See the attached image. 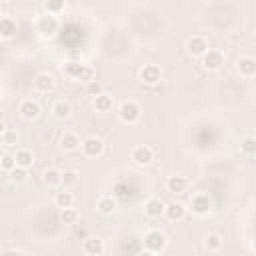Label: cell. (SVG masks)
Returning <instances> with one entry per match:
<instances>
[{
    "mask_svg": "<svg viewBox=\"0 0 256 256\" xmlns=\"http://www.w3.org/2000/svg\"><path fill=\"white\" fill-rule=\"evenodd\" d=\"M34 28H36V32H38L42 38H52V36H56L58 28H60V22H58V18H56L54 14H48V12H46V14L38 16Z\"/></svg>",
    "mask_w": 256,
    "mask_h": 256,
    "instance_id": "cell-1",
    "label": "cell"
},
{
    "mask_svg": "<svg viewBox=\"0 0 256 256\" xmlns=\"http://www.w3.org/2000/svg\"><path fill=\"white\" fill-rule=\"evenodd\" d=\"M64 74L72 80L88 82L94 78V68L88 64H82V62H68V64H64Z\"/></svg>",
    "mask_w": 256,
    "mask_h": 256,
    "instance_id": "cell-2",
    "label": "cell"
},
{
    "mask_svg": "<svg viewBox=\"0 0 256 256\" xmlns=\"http://www.w3.org/2000/svg\"><path fill=\"white\" fill-rule=\"evenodd\" d=\"M142 242H144L146 252H150V254H158V252H162L166 248V236L160 230H148L144 234V240Z\"/></svg>",
    "mask_w": 256,
    "mask_h": 256,
    "instance_id": "cell-3",
    "label": "cell"
},
{
    "mask_svg": "<svg viewBox=\"0 0 256 256\" xmlns=\"http://www.w3.org/2000/svg\"><path fill=\"white\" fill-rule=\"evenodd\" d=\"M140 114H142V108L134 100H124L120 104V108H118V118L122 122H126V124H134L140 118Z\"/></svg>",
    "mask_w": 256,
    "mask_h": 256,
    "instance_id": "cell-4",
    "label": "cell"
},
{
    "mask_svg": "<svg viewBox=\"0 0 256 256\" xmlns=\"http://www.w3.org/2000/svg\"><path fill=\"white\" fill-rule=\"evenodd\" d=\"M190 210H192L196 216H206V214H210V210H212V200H210V196L204 194V192L194 194L192 200H190Z\"/></svg>",
    "mask_w": 256,
    "mask_h": 256,
    "instance_id": "cell-5",
    "label": "cell"
},
{
    "mask_svg": "<svg viewBox=\"0 0 256 256\" xmlns=\"http://www.w3.org/2000/svg\"><path fill=\"white\" fill-rule=\"evenodd\" d=\"M80 148H82L84 156L96 158V156H100V154L104 152V142H102L98 136H88V138H84V140L80 142Z\"/></svg>",
    "mask_w": 256,
    "mask_h": 256,
    "instance_id": "cell-6",
    "label": "cell"
},
{
    "mask_svg": "<svg viewBox=\"0 0 256 256\" xmlns=\"http://www.w3.org/2000/svg\"><path fill=\"white\" fill-rule=\"evenodd\" d=\"M200 64L204 70H218L224 64V54L218 50H206L200 56Z\"/></svg>",
    "mask_w": 256,
    "mask_h": 256,
    "instance_id": "cell-7",
    "label": "cell"
},
{
    "mask_svg": "<svg viewBox=\"0 0 256 256\" xmlns=\"http://www.w3.org/2000/svg\"><path fill=\"white\" fill-rule=\"evenodd\" d=\"M130 158H132V162L138 164V166H148V164L154 160V152H152L150 146L140 144V146H134V148H132Z\"/></svg>",
    "mask_w": 256,
    "mask_h": 256,
    "instance_id": "cell-8",
    "label": "cell"
},
{
    "mask_svg": "<svg viewBox=\"0 0 256 256\" xmlns=\"http://www.w3.org/2000/svg\"><path fill=\"white\" fill-rule=\"evenodd\" d=\"M160 78H162L160 66H156V64H146V66H142V70H140V80H142L144 84L154 86V84L160 82Z\"/></svg>",
    "mask_w": 256,
    "mask_h": 256,
    "instance_id": "cell-9",
    "label": "cell"
},
{
    "mask_svg": "<svg viewBox=\"0 0 256 256\" xmlns=\"http://www.w3.org/2000/svg\"><path fill=\"white\" fill-rule=\"evenodd\" d=\"M18 112H20V116L24 120H36L40 116V104L36 100H32V98H26V100L20 102Z\"/></svg>",
    "mask_w": 256,
    "mask_h": 256,
    "instance_id": "cell-10",
    "label": "cell"
},
{
    "mask_svg": "<svg viewBox=\"0 0 256 256\" xmlns=\"http://www.w3.org/2000/svg\"><path fill=\"white\" fill-rule=\"evenodd\" d=\"M54 86H56V80H54V76L48 74V72H40V74L34 78V90H36V92L48 94L50 90H54Z\"/></svg>",
    "mask_w": 256,
    "mask_h": 256,
    "instance_id": "cell-11",
    "label": "cell"
},
{
    "mask_svg": "<svg viewBox=\"0 0 256 256\" xmlns=\"http://www.w3.org/2000/svg\"><path fill=\"white\" fill-rule=\"evenodd\" d=\"M166 190H168L170 194H184V192L188 190V178H186V176H178V174L168 176V180H166Z\"/></svg>",
    "mask_w": 256,
    "mask_h": 256,
    "instance_id": "cell-12",
    "label": "cell"
},
{
    "mask_svg": "<svg viewBox=\"0 0 256 256\" xmlns=\"http://www.w3.org/2000/svg\"><path fill=\"white\" fill-rule=\"evenodd\" d=\"M164 216L172 222H180L186 218V206L182 202H170L164 206Z\"/></svg>",
    "mask_w": 256,
    "mask_h": 256,
    "instance_id": "cell-13",
    "label": "cell"
},
{
    "mask_svg": "<svg viewBox=\"0 0 256 256\" xmlns=\"http://www.w3.org/2000/svg\"><path fill=\"white\" fill-rule=\"evenodd\" d=\"M164 202L160 200V198H148L146 202H144V214L148 216V218H160L162 214H164Z\"/></svg>",
    "mask_w": 256,
    "mask_h": 256,
    "instance_id": "cell-14",
    "label": "cell"
},
{
    "mask_svg": "<svg viewBox=\"0 0 256 256\" xmlns=\"http://www.w3.org/2000/svg\"><path fill=\"white\" fill-rule=\"evenodd\" d=\"M186 50L192 54V56H202L206 50H208V42L202 38V36H192L186 40Z\"/></svg>",
    "mask_w": 256,
    "mask_h": 256,
    "instance_id": "cell-15",
    "label": "cell"
},
{
    "mask_svg": "<svg viewBox=\"0 0 256 256\" xmlns=\"http://www.w3.org/2000/svg\"><path fill=\"white\" fill-rule=\"evenodd\" d=\"M60 148L66 150V152L78 150V148H80V138H78V134H74V132H64V134L60 136Z\"/></svg>",
    "mask_w": 256,
    "mask_h": 256,
    "instance_id": "cell-16",
    "label": "cell"
},
{
    "mask_svg": "<svg viewBox=\"0 0 256 256\" xmlns=\"http://www.w3.org/2000/svg\"><path fill=\"white\" fill-rule=\"evenodd\" d=\"M238 72L240 76H246V78H252L256 74V60L250 58V56H244L238 60Z\"/></svg>",
    "mask_w": 256,
    "mask_h": 256,
    "instance_id": "cell-17",
    "label": "cell"
},
{
    "mask_svg": "<svg viewBox=\"0 0 256 256\" xmlns=\"http://www.w3.org/2000/svg\"><path fill=\"white\" fill-rule=\"evenodd\" d=\"M82 250H84L86 254H90V256H100V254L104 252V242H102L100 238H86Z\"/></svg>",
    "mask_w": 256,
    "mask_h": 256,
    "instance_id": "cell-18",
    "label": "cell"
},
{
    "mask_svg": "<svg viewBox=\"0 0 256 256\" xmlns=\"http://www.w3.org/2000/svg\"><path fill=\"white\" fill-rule=\"evenodd\" d=\"M16 32V20L10 16H0V38H12Z\"/></svg>",
    "mask_w": 256,
    "mask_h": 256,
    "instance_id": "cell-19",
    "label": "cell"
},
{
    "mask_svg": "<svg viewBox=\"0 0 256 256\" xmlns=\"http://www.w3.org/2000/svg\"><path fill=\"white\" fill-rule=\"evenodd\" d=\"M42 180L48 186H58V184H62V170H58V168H46L42 172Z\"/></svg>",
    "mask_w": 256,
    "mask_h": 256,
    "instance_id": "cell-20",
    "label": "cell"
},
{
    "mask_svg": "<svg viewBox=\"0 0 256 256\" xmlns=\"http://www.w3.org/2000/svg\"><path fill=\"white\" fill-rule=\"evenodd\" d=\"M112 104H114V100H112V96H108V94H98V96H94V108H96V112H108V110H112Z\"/></svg>",
    "mask_w": 256,
    "mask_h": 256,
    "instance_id": "cell-21",
    "label": "cell"
},
{
    "mask_svg": "<svg viewBox=\"0 0 256 256\" xmlns=\"http://www.w3.org/2000/svg\"><path fill=\"white\" fill-rule=\"evenodd\" d=\"M96 208L102 212V214H112L116 210V200L112 196H100L98 202H96Z\"/></svg>",
    "mask_w": 256,
    "mask_h": 256,
    "instance_id": "cell-22",
    "label": "cell"
},
{
    "mask_svg": "<svg viewBox=\"0 0 256 256\" xmlns=\"http://www.w3.org/2000/svg\"><path fill=\"white\" fill-rule=\"evenodd\" d=\"M78 218H80V214H78L76 208H72V206H68V208H60V220H62V224L72 226V224L78 222Z\"/></svg>",
    "mask_w": 256,
    "mask_h": 256,
    "instance_id": "cell-23",
    "label": "cell"
},
{
    "mask_svg": "<svg viewBox=\"0 0 256 256\" xmlns=\"http://www.w3.org/2000/svg\"><path fill=\"white\" fill-rule=\"evenodd\" d=\"M14 158H16V166H22V168H30L34 164V154L30 150H18Z\"/></svg>",
    "mask_w": 256,
    "mask_h": 256,
    "instance_id": "cell-24",
    "label": "cell"
},
{
    "mask_svg": "<svg viewBox=\"0 0 256 256\" xmlns=\"http://www.w3.org/2000/svg\"><path fill=\"white\" fill-rule=\"evenodd\" d=\"M52 114L56 116V118H68L70 114H72V108H70V104L68 102H64V100H58V102H54V106H52Z\"/></svg>",
    "mask_w": 256,
    "mask_h": 256,
    "instance_id": "cell-25",
    "label": "cell"
},
{
    "mask_svg": "<svg viewBox=\"0 0 256 256\" xmlns=\"http://www.w3.org/2000/svg\"><path fill=\"white\" fill-rule=\"evenodd\" d=\"M54 204H56L58 208H68V206H72V204H74V196H72V192H66V190L56 192V196H54Z\"/></svg>",
    "mask_w": 256,
    "mask_h": 256,
    "instance_id": "cell-26",
    "label": "cell"
},
{
    "mask_svg": "<svg viewBox=\"0 0 256 256\" xmlns=\"http://www.w3.org/2000/svg\"><path fill=\"white\" fill-rule=\"evenodd\" d=\"M204 248L208 250V252H218L220 248H222V236L220 234H208L206 236V240H204Z\"/></svg>",
    "mask_w": 256,
    "mask_h": 256,
    "instance_id": "cell-27",
    "label": "cell"
},
{
    "mask_svg": "<svg viewBox=\"0 0 256 256\" xmlns=\"http://www.w3.org/2000/svg\"><path fill=\"white\" fill-rule=\"evenodd\" d=\"M44 8L48 14H60L66 8V0H44Z\"/></svg>",
    "mask_w": 256,
    "mask_h": 256,
    "instance_id": "cell-28",
    "label": "cell"
},
{
    "mask_svg": "<svg viewBox=\"0 0 256 256\" xmlns=\"http://www.w3.org/2000/svg\"><path fill=\"white\" fill-rule=\"evenodd\" d=\"M8 178L12 182H24L28 178V168H22V166H14L12 170H8Z\"/></svg>",
    "mask_w": 256,
    "mask_h": 256,
    "instance_id": "cell-29",
    "label": "cell"
},
{
    "mask_svg": "<svg viewBox=\"0 0 256 256\" xmlns=\"http://www.w3.org/2000/svg\"><path fill=\"white\" fill-rule=\"evenodd\" d=\"M86 92H88L90 96H98V94H102V92H104V84H102V82H98L96 78H92V80H88V82H86Z\"/></svg>",
    "mask_w": 256,
    "mask_h": 256,
    "instance_id": "cell-30",
    "label": "cell"
},
{
    "mask_svg": "<svg viewBox=\"0 0 256 256\" xmlns=\"http://www.w3.org/2000/svg\"><path fill=\"white\" fill-rule=\"evenodd\" d=\"M0 140H2V144L4 146H16L18 144V132L16 130H4V134L0 136Z\"/></svg>",
    "mask_w": 256,
    "mask_h": 256,
    "instance_id": "cell-31",
    "label": "cell"
},
{
    "mask_svg": "<svg viewBox=\"0 0 256 256\" xmlns=\"http://www.w3.org/2000/svg\"><path fill=\"white\" fill-rule=\"evenodd\" d=\"M240 148H242V152H244L246 156H254V152H256V140H254V136H246V138L242 140Z\"/></svg>",
    "mask_w": 256,
    "mask_h": 256,
    "instance_id": "cell-32",
    "label": "cell"
},
{
    "mask_svg": "<svg viewBox=\"0 0 256 256\" xmlns=\"http://www.w3.org/2000/svg\"><path fill=\"white\" fill-rule=\"evenodd\" d=\"M76 182H78V172H76V170L68 168V170L62 172V184H64V186H72V184H76Z\"/></svg>",
    "mask_w": 256,
    "mask_h": 256,
    "instance_id": "cell-33",
    "label": "cell"
},
{
    "mask_svg": "<svg viewBox=\"0 0 256 256\" xmlns=\"http://www.w3.org/2000/svg\"><path fill=\"white\" fill-rule=\"evenodd\" d=\"M0 164H2V170H6V172L12 170V168L16 166V158H14V154H6V152H4V154L0 156Z\"/></svg>",
    "mask_w": 256,
    "mask_h": 256,
    "instance_id": "cell-34",
    "label": "cell"
},
{
    "mask_svg": "<svg viewBox=\"0 0 256 256\" xmlns=\"http://www.w3.org/2000/svg\"><path fill=\"white\" fill-rule=\"evenodd\" d=\"M6 252H8V254H14V252H16V254H26V250H22V248H8Z\"/></svg>",
    "mask_w": 256,
    "mask_h": 256,
    "instance_id": "cell-35",
    "label": "cell"
},
{
    "mask_svg": "<svg viewBox=\"0 0 256 256\" xmlns=\"http://www.w3.org/2000/svg\"><path fill=\"white\" fill-rule=\"evenodd\" d=\"M4 130H6V124H4V122H2V120H0V136H2V134H4Z\"/></svg>",
    "mask_w": 256,
    "mask_h": 256,
    "instance_id": "cell-36",
    "label": "cell"
},
{
    "mask_svg": "<svg viewBox=\"0 0 256 256\" xmlns=\"http://www.w3.org/2000/svg\"><path fill=\"white\" fill-rule=\"evenodd\" d=\"M2 146H4V144H0V156L4 154V148H2Z\"/></svg>",
    "mask_w": 256,
    "mask_h": 256,
    "instance_id": "cell-37",
    "label": "cell"
},
{
    "mask_svg": "<svg viewBox=\"0 0 256 256\" xmlns=\"http://www.w3.org/2000/svg\"><path fill=\"white\" fill-rule=\"evenodd\" d=\"M0 2H10V0H0Z\"/></svg>",
    "mask_w": 256,
    "mask_h": 256,
    "instance_id": "cell-38",
    "label": "cell"
},
{
    "mask_svg": "<svg viewBox=\"0 0 256 256\" xmlns=\"http://www.w3.org/2000/svg\"><path fill=\"white\" fill-rule=\"evenodd\" d=\"M0 98H2V90H0Z\"/></svg>",
    "mask_w": 256,
    "mask_h": 256,
    "instance_id": "cell-39",
    "label": "cell"
},
{
    "mask_svg": "<svg viewBox=\"0 0 256 256\" xmlns=\"http://www.w3.org/2000/svg\"><path fill=\"white\" fill-rule=\"evenodd\" d=\"M0 170H2V164H0Z\"/></svg>",
    "mask_w": 256,
    "mask_h": 256,
    "instance_id": "cell-40",
    "label": "cell"
},
{
    "mask_svg": "<svg viewBox=\"0 0 256 256\" xmlns=\"http://www.w3.org/2000/svg\"><path fill=\"white\" fill-rule=\"evenodd\" d=\"M0 16H2V12H0Z\"/></svg>",
    "mask_w": 256,
    "mask_h": 256,
    "instance_id": "cell-41",
    "label": "cell"
}]
</instances>
